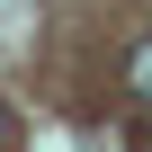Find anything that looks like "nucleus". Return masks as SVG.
Segmentation results:
<instances>
[{
    "label": "nucleus",
    "instance_id": "f257e3e1",
    "mask_svg": "<svg viewBox=\"0 0 152 152\" xmlns=\"http://www.w3.org/2000/svg\"><path fill=\"white\" fill-rule=\"evenodd\" d=\"M125 90H134V99H143V107H152V36H143V45H134V54H125Z\"/></svg>",
    "mask_w": 152,
    "mask_h": 152
},
{
    "label": "nucleus",
    "instance_id": "f03ea898",
    "mask_svg": "<svg viewBox=\"0 0 152 152\" xmlns=\"http://www.w3.org/2000/svg\"><path fill=\"white\" fill-rule=\"evenodd\" d=\"M0 143H18V116H9V107H0Z\"/></svg>",
    "mask_w": 152,
    "mask_h": 152
}]
</instances>
